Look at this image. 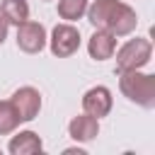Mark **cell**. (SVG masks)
I'll list each match as a JSON object with an SVG mask.
<instances>
[{
  "label": "cell",
  "instance_id": "cell-1",
  "mask_svg": "<svg viewBox=\"0 0 155 155\" xmlns=\"http://www.w3.org/2000/svg\"><path fill=\"white\" fill-rule=\"evenodd\" d=\"M87 22L94 29L109 31L116 39L119 36H128L136 31L138 27V15L128 2L121 0H94L87 5Z\"/></svg>",
  "mask_w": 155,
  "mask_h": 155
},
{
  "label": "cell",
  "instance_id": "cell-2",
  "mask_svg": "<svg viewBox=\"0 0 155 155\" xmlns=\"http://www.w3.org/2000/svg\"><path fill=\"white\" fill-rule=\"evenodd\" d=\"M119 90L128 102H133L143 109L155 107V75L143 73V68L121 70L119 73Z\"/></svg>",
  "mask_w": 155,
  "mask_h": 155
},
{
  "label": "cell",
  "instance_id": "cell-3",
  "mask_svg": "<svg viewBox=\"0 0 155 155\" xmlns=\"http://www.w3.org/2000/svg\"><path fill=\"white\" fill-rule=\"evenodd\" d=\"M114 53H116V73H121V70H138V68H145L150 63L153 44H150V39L136 36V39H128L124 46H119Z\"/></svg>",
  "mask_w": 155,
  "mask_h": 155
},
{
  "label": "cell",
  "instance_id": "cell-4",
  "mask_svg": "<svg viewBox=\"0 0 155 155\" xmlns=\"http://www.w3.org/2000/svg\"><path fill=\"white\" fill-rule=\"evenodd\" d=\"M46 44H48V48L56 58H70L73 53H78L82 36H80V29L73 22H61L51 29V36H48Z\"/></svg>",
  "mask_w": 155,
  "mask_h": 155
},
{
  "label": "cell",
  "instance_id": "cell-5",
  "mask_svg": "<svg viewBox=\"0 0 155 155\" xmlns=\"http://www.w3.org/2000/svg\"><path fill=\"white\" fill-rule=\"evenodd\" d=\"M17 48L24 51V53H41L46 48V41H48V34H46V27L41 22H34V19H27L22 24H17Z\"/></svg>",
  "mask_w": 155,
  "mask_h": 155
},
{
  "label": "cell",
  "instance_id": "cell-6",
  "mask_svg": "<svg viewBox=\"0 0 155 155\" xmlns=\"http://www.w3.org/2000/svg\"><path fill=\"white\" fill-rule=\"evenodd\" d=\"M12 107L17 109L19 114V121H34L41 111V92L31 85H24V87H17L10 97Z\"/></svg>",
  "mask_w": 155,
  "mask_h": 155
},
{
  "label": "cell",
  "instance_id": "cell-7",
  "mask_svg": "<svg viewBox=\"0 0 155 155\" xmlns=\"http://www.w3.org/2000/svg\"><path fill=\"white\" fill-rule=\"evenodd\" d=\"M111 107H114V97H111V90L104 85H94L82 94V111L94 119L109 116Z\"/></svg>",
  "mask_w": 155,
  "mask_h": 155
},
{
  "label": "cell",
  "instance_id": "cell-8",
  "mask_svg": "<svg viewBox=\"0 0 155 155\" xmlns=\"http://www.w3.org/2000/svg\"><path fill=\"white\" fill-rule=\"evenodd\" d=\"M68 136L73 138V140H78V143H90V140H94L97 136H99V119H94V116H90V114H78V116H73L70 119V124H68Z\"/></svg>",
  "mask_w": 155,
  "mask_h": 155
},
{
  "label": "cell",
  "instance_id": "cell-9",
  "mask_svg": "<svg viewBox=\"0 0 155 155\" xmlns=\"http://www.w3.org/2000/svg\"><path fill=\"white\" fill-rule=\"evenodd\" d=\"M116 36L109 34V31H102V29H94V34L87 39V53L92 61H109L114 58V51H116Z\"/></svg>",
  "mask_w": 155,
  "mask_h": 155
},
{
  "label": "cell",
  "instance_id": "cell-10",
  "mask_svg": "<svg viewBox=\"0 0 155 155\" xmlns=\"http://www.w3.org/2000/svg\"><path fill=\"white\" fill-rule=\"evenodd\" d=\"M10 143L7 150L10 155H34L44 150V140L36 131H19V133H10Z\"/></svg>",
  "mask_w": 155,
  "mask_h": 155
},
{
  "label": "cell",
  "instance_id": "cell-11",
  "mask_svg": "<svg viewBox=\"0 0 155 155\" xmlns=\"http://www.w3.org/2000/svg\"><path fill=\"white\" fill-rule=\"evenodd\" d=\"M0 15L7 19V24H22L29 19V5L27 0H2L0 2Z\"/></svg>",
  "mask_w": 155,
  "mask_h": 155
},
{
  "label": "cell",
  "instance_id": "cell-12",
  "mask_svg": "<svg viewBox=\"0 0 155 155\" xmlns=\"http://www.w3.org/2000/svg\"><path fill=\"white\" fill-rule=\"evenodd\" d=\"M19 124H22V121H19V114H17V109L12 107V102H10V99H0V136L15 133Z\"/></svg>",
  "mask_w": 155,
  "mask_h": 155
},
{
  "label": "cell",
  "instance_id": "cell-13",
  "mask_svg": "<svg viewBox=\"0 0 155 155\" xmlns=\"http://www.w3.org/2000/svg\"><path fill=\"white\" fill-rule=\"evenodd\" d=\"M90 0H58V17L65 22H78L85 17Z\"/></svg>",
  "mask_w": 155,
  "mask_h": 155
},
{
  "label": "cell",
  "instance_id": "cell-14",
  "mask_svg": "<svg viewBox=\"0 0 155 155\" xmlns=\"http://www.w3.org/2000/svg\"><path fill=\"white\" fill-rule=\"evenodd\" d=\"M7 29H10V24H7V19L0 15V46H2L5 39H7Z\"/></svg>",
  "mask_w": 155,
  "mask_h": 155
},
{
  "label": "cell",
  "instance_id": "cell-15",
  "mask_svg": "<svg viewBox=\"0 0 155 155\" xmlns=\"http://www.w3.org/2000/svg\"><path fill=\"white\" fill-rule=\"evenodd\" d=\"M44 2H48V0H44Z\"/></svg>",
  "mask_w": 155,
  "mask_h": 155
}]
</instances>
